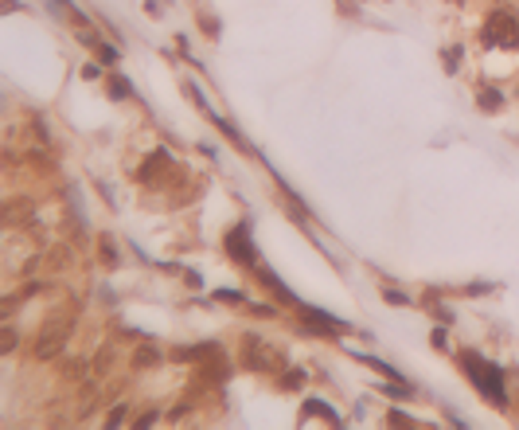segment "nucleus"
Listing matches in <instances>:
<instances>
[{
  "instance_id": "nucleus-14",
  "label": "nucleus",
  "mask_w": 519,
  "mask_h": 430,
  "mask_svg": "<svg viewBox=\"0 0 519 430\" xmlns=\"http://www.w3.org/2000/svg\"><path fill=\"white\" fill-rule=\"evenodd\" d=\"M382 298H387V301H394V305H406V293H398V290H387Z\"/></svg>"
},
{
  "instance_id": "nucleus-5",
  "label": "nucleus",
  "mask_w": 519,
  "mask_h": 430,
  "mask_svg": "<svg viewBox=\"0 0 519 430\" xmlns=\"http://www.w3.org/2000/svg\"><path fill=\"white\" fill-rule=\"evenodd\" d=\"M499 106H504V94L496 86H484L480 91V110H499Z\"/></svg>"
},
{
  "instance_id": "nucleus-6",
  "label": "nucleus",
  "mask_w": 519,
  "mask_h": 430,
  "mask_svg": "<svg viewBox=\"0 0 519 430\" xmlns=\"http://www.w3.org/2000/svg\"><path fill=\"white\" fill-rule=\"evenodd\" d=\"M304 410H309V415H316V419H328V422H340L332 415V407H328V403H320V399H309L304 403Z\"/></svg>"
},
{
  "instance_id": "nucleus-4",
  "label": "nucleus",
  "mask_w": 519,
  "mask_h": 430,
  "mask_svg": "<svg viewBox=\"0 0 519 430\" xmlns=\"http://www.w3.org/2000/svg\"><path fill=\"white\" fill-rule=\"evenodd\" d=\"M226 250H231V259H238L242 266H254V254H258V250H254V243H250V227H246V223L226 235Z\"/></svg>"
},
{
  "instance_id": "nucleus-3",
  "label": "nucleus",
  "mask_w": 519,
  "mask_h": 430,
  "mask_svg": "<svg viewBox=\"0 0 519 430\" xmlns=\"http://www.w3.org/2000/svg\"><path fill=\"white\" fill-rule=\"evenodd\" d=\"M67 337H70V317H55L51 325H43L40 340H36V356L40 360H51L67 348Z\"/></svg>"
},
{
  "instance_id": "nucleus-9",
  "label": "nucleus",
  "mask_w": 519,
  "mask_h": 430,
  "mask_svg": "<svg viewBox=\"0 0 519 430\" xmlns=\"http://www.w3.org/2000/svg\"><path fill=\"white\" fill-rule=\"evenodd\" d=\"M109 94H114V98H129V82L121 79V75H109Z\"/></svg>"
},
{
  "instance_id": "nucleus-13",
  "label": "nucleus",
  "mask_w": 519,
  "mask_h": 430,
  "mask_svg": "<svg viewBox=\"0 0 519 430\" xmlns=\"http://www.w3.org/2000/svg\"><path fill=\"white\" fill-rule=\"evenodd\" d=\"M102 259H106L109 266H114V262H118V254H114V243H102Z\"/></svg>"
},
{
  "instance_id": "nucleus-1",
  "label": "nucleus",
  "mask_w": 519,
  "mask_h": 430,
  "mask_svg": "<svg viewBox=\"0 0 519 430\" xmlns=\"http://www.w3.org/2000/svg\"><path fill=\"white\" fill-rule=\"evenodd\" d=\"M460 368L472 376V383L480 387V395H488L496 407H504V403H508V395H504V380H499L496 364H488L484 356H477V352H465V356H460Z\"/></svg>"
},
{
  "instance_id": "nucleus-12",
  "label": "nucleus",
  "mask_w": 519,
  "mask_h": 430,
  "mask_svg": "<svg viewBox=\"0 0 519 430\" xmlns=\"http://www.w3.org/2000/svg\"><path fill=\"white\" fill-rule=\"evenodd\" d=\"M301 383H304L301 371H285V387H301Z\"/></svg>"
},
{
  "instance_id": "nucleus-11",
  "label": "nucleus",
  "mask_w": 519,
  "mask_h": 430,
  "mask_svg": "<svg viewBox=\"0 0 519 430\" xmlns=\"http://www.w3.org/2000/svg\"><path fill=\"white\" fill-rule=\"evenodd\" d=\"M0 344H4V348H0V352H12V348H16V332H12V329H4V337H0Z\"/></svg>"
},
{
  "instance_id": "nucleus-7",
  "label": "nucleus",
  "mask_w": 519,
  "mask_h": 430,
  "mask_svg": "<svg viewBox=\"0 0 519 430\" xmlns=\"http://www.w3.org/2000/svg\"><path fill=\"white\" fill-rule=\"evenodd\" d=\"M133 360H137V368H153V364H160V352L157 348H137Z\"/></svg>"
},
{
  "instance_id": "nucleus-2",
  "label": "nucleus",
  "mask_w": 519,
  "mask_h": 430,
  "mask_svg": "<svg viewBox=\"0 0 519 430\" xmlns=\"http://www.w3.org/2000/svg\"><path fill=\"white\" fill-rule=\"evenodd\" d=\"M484 43H499V47H519V20L511 12H492L484 24Z\"/></svg>"
},
{
  "instance_id": "nucleus-10",
  "label": "nucleus",
  "mask_w": 519,
  "mask_h": 430,
  "mask_svg": "<svg viewBox=\"0 0 519 430\" xmlns=\"http://www.w3.org/2000/svg\"><path fill=\"white\" fill-rule=\"evenodd\" d=\"M121 422H125V407L118 403V407H114V410L106 415V427H121Z\"/></svg>"
},
{
  "instance_id": "nucleus-8",
  "label": "nucleus",
  "mask_w": 519,
  "mask_h": 430,
  "mask_svg": "<svg viewBox=\"0 0 519 430\" xmlns=\"http://www.w3.org/2000/svg\"><path fill=\"white\" fill-rule=\"evenodd\" d=\"M363 364H367V368H375V371H382V376H391V380H402L398 371L391 368V364H382V360H375V356H359Z\"/></svg>"
}]
</instances>
